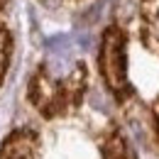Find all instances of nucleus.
Returning <instances> with one entry per match:
<instances>
[{"label": "nucleus", "mask_w": 159, "mask_h": 159, "mask_svg": "<svg viewBox=\"0 0 159 159\" xmlns=\"http://www.w3.org/2000/svg\"><path fill=\"white\" fill-rule=\"evenodd\" d=\"M100 64H103V76L108 79L110 88L120 93L127 86V79H125V39H122L120 30H110L105 34Z\"/></svg>", "instance_id": "f257e3e1"}, {"label": "nucleus", "mask_w": 159, "mask_h": 159, "mask_svg": "<svg viewBox=\"0 0 159 159\" xmlns=\"http://www.w3.org/2000/svg\"><path fill=\"white\" fill-rule=\"evenodd\" d=\"M142 12L147 20V42L159 49V0H144Z\"/></svg>", "instance_id": "f03ea898"}, {"label": "nucleus", "mask_w": 159, "mask_h": 159, "mask_svg": "<svg viewBox=\"0 0 159 159\" xmlns=\"http://www.w3.org/2000/svg\"><path fill=\"white\" fill-rule=\"evenodd\" d=\"M0 159H32V137L27 135H15L10 144L5 147Z\"/></svg>", "instance_id": "7ed1b4c3"}, {"label": "nucleus", "mask_w": 159, "mask_h": 159, "mask_svg": "<svg viewBox=\"0 0 159 159\" xmlns=\"http://www.w3.org/2000/svg\"><path fill=\"white\" fill-rule=\"evenodd\" d=\"M5 34L0 32V76H2V66H5Z\"/></svg>", "instance_id": "20e7f679"}]
</instances>
